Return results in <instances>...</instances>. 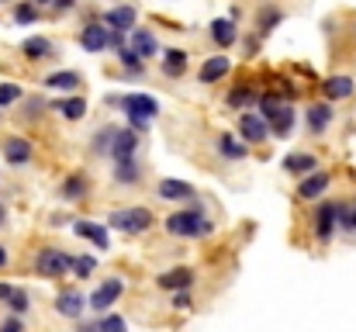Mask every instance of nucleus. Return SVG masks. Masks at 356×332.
I'll use <instances>...</instances> for the list:
<instances>
[{"mask_svg":"<svg viewBox=\"0 0 356 332\" xmlns=\"http://www.w3.org/2000/svg\"><path fill=\"white\" fill-rule=\"evenodd\" d=\"M163 228H166V235H173V239H204V235L215 232V221L201 212V205H194V208L173 212L170 219L163 221Z\"/></svg>","mask_w":356,"mask_h":332,"instance_id":"f257e3e1","label":"nucleus"},{"mask_svg":"<svg viewBox=\"0 0 356 332\" xmlns=\"http://www.w3.org/2000/svg\"><path fill=\"white\" fill-rule=\"evenodd\" d=\"M118 108H124V114H128V128H131V132H145L149 121L159 114V101H156L152 94H124Z\"/></svg>","mask_w":356,"mask_h":332,"instance_id":"f03ea898","label":"nucleus"},{"mask_svg":"<svg viewBox=\"0 0 356 332\" xmlns=\"http://www.w3.org/2000/svg\"><path fill=\"white\" fill-rule=\"evenodd\" d=\"M152 212L149 208H118V212H111L108 215V225L111 228H118L124 235H142V232H149L152 228Z\"/></svg>","mask_w":356,"mask_h":332,"instance_id":"7ed1b4c3","label":"nucleus"},{"mask_svg":"<svg viewBox=\"0 0 356 332\" xmlns=\"http://www.w3.org/2000/svg\"><path fill=\"white\" fill-rule=\"evenodd\" d=\"M35 274L45 277V280H63L70 274V256L63 249H56V246H45L35 256Z\"/></svg>","mask_w":356,"mask_h":332,"instance_id":"20e7f679","label":"nucleus"},{"mask_svg":"<svg viewBox=\"0 0 356 332\" xmlns=\"http://www.w3.org/2000/svg\"><path fill=\"white\" fill-rule=\"evenodd\" d=\"M121 291H124V280H121V277H104V284L87 298V308L97 312V315H104V312L121 298Z\"/></svg>","mask_w":356,"mask_h":332,"instance_id":"39448f33","label":"nucleus"},{"mask_svg":"<svg viewBox=\"0 0 356 332\" xmlns=\"http://www.w3.org/2000/svg\"><path fill=\"white\" fill-rule=\"evenodd\" d=\"M238 139H242L245 145H259V142L270 139V128H266V121H263L259 114L242 111V114H238Z\"/></svg>","mask_w":356,"mask_h":332,"instance_id":"423d86ee","label":"nucleus"},{"mask_svg":"<svg viewBox=\"0 0 356 332\" xmlns=\"http://www.w3.org/2000/svg\"><path fill=\"white\" fill-rule=\"evenodd\" d=\"M3 159H7V166L21 170V166H28V163L35 159V149H31V142H28L24 135H10V139L3 142Z\"/></svg>","mask_w":356,"mask_h":332,"instance_id":"0eeeda50","label":"nucleus"},{"mask_svg":"<svg viewBox=\"0 0 356 332\" xmlns=\"http://www.w3.org/2000/svg\"><path fill=\"white\" fill-rule=\"evenodd\" d=\"M52 308H56V315L80 322V315L87 312V298H83L80 291H73V287H70V291H59V294H56V305H52Z\"/></svg>","mask_w":356,"mask_h":332,"instance_id":"6e6552de","label":"nucleus"},{"mask_svg":"<svg viewBox=\"0 0 356 332\" xmlns=\"http://www.w3.org/2000/svg\"><path fill=\"white\" fill-rule=\"evenodd\" d=\"M56 42H49L45 35H31V38H24L21 42V56L28 59V63H45V59H56Z\"/></svg>","mask_w":356,"mask_h":332,"instance_id":"1a4fd4ad","label":"nucleus"},{"mask_svg":"<svg viewBox=\"0 0 356 332\" xmlns=\"http://www.w3.org/2000/svg\"><path fill=\"white\" fill-rule=\"evenodd\" d=\"M135 21H138V10L131 7V3H121V7H111V10H104V28H111V31H121V35H128L131 28H135Z\"/></svg>","mask_w":356,"mask_h":332,"instance_id":"9d476101","label":"nucleus"},{"mask_svg":"<svg viewBox=\"0 0 356 332\" xmlns=\"http://www.w3.org/2000/svg\"><path fill=\"white\" fill-rule=\"evenodd\" d=\"M111 177H115L118 187H138L142 177H145V166H142L135 156H131V159H118V163L111 166Z\"/></svg>","mask_w":356,"mask_h":332,"instance_id":"9b49d317","label":"nucleus"},{"mask_svg":"<svg viewBox=\"0 0 356 332\" xmlns=\"http://www.w3.org/2000/svg\"><path fill=\"white\" fill-rule=\"evenodd\" d=\"M80 45H83L87 52H104V49H111V31H108L104 24L90 21V24L80 28Z\"/></svg>","mask_w":356,"mask_h":332,"instance_id":"f8f14e48","label":"nucleus"},{"mask_svg":"<svg viewBox=\"0 0 356 332\" xmlns=\"http://www.w3.org/2000/svg\"><path fill=\"white\" fill-rule=\"evenodd\" d=\"M194 194H197V191H194L187 180L166 177V180L156 184V198H159V201H194Z\"/></svg>","mask_w":356,"mask_h":332,"instance_id":"ddd939ff","label":"nucleus"},{"mask_svg":"<svg viewBox=\"0 0 356 332\" xmlns=\"http://www.w3.org/2000/svg\"><path fill=\"white\" fill-rule=\"evenodd\" d=\"M305 118H308V132L312 135H325L329 125L336 121V111H332L329 101H318V104H312V108L305 111Z\"/></svg>","mask_w":356,"mask_h":332,"instance_id":"4468645a","label":"nucleus"},{"mask_svg":"<svg viewBox=\"0 0 356 332\" xmlns=\"http://www.w3.org/2000/svg\"><path fill=\"white\" fill-rule=\"evenodd\" d=\"M73 232L80 239H90L97 249H111V232L101 225V221H87V219H76L73 221Z\"/></svg>","mask_w":356,"mask_h":332,"instance_id":"2eb2a0df","label":"nucleus"},{"mask_svg":"<svg viewBox=\"0 0 356 332\" xmlns=\"http://www.w3.org/2000/svg\"><path fill=\"white\" fill-rule=\"evenodd\" d=\"M138 142H142V139H138V132H131V128H118L108 156H111L115 163H118V159H131V156L138 152Z\"/></svg>","mask_w":356,"mask_h":332,"instance_id":"dca6fc26","label":"nucleus"},{"mask_svg":"<svg viewBox=\"0 0 356 332\" xmlns=\"http://www.w3.org/2000/svg\"><path fill=\"white\" fill-rule=\"evenodd\" d=\"M194 277H197V274H194L191 267H177V270H170V274H159L156 284H159L163 291H173V294H177V291H191V287H194Z\"/></svg>","mask_w":356,"mask_h":332,"instance_id":"f3484780","label":"nucleus"},{"mask_svg":"<svg viewBox=\"0 0 356 332\" xmlns=\"http://www.w3.org/2000/svg\"><path fill=\"white\" fill-rule=\"evenodd\" d=\"M336 228H339V221H336V205L325 201V205L315 212V239H318V242H332Z\"/></svg>","mask_w":356,"mask_h":332,"instance_id":"a211bd4d","label":"nucleus"},{"mask_svg":"<svg viewBox=\"0 0 356 332\" xmlns=\"http://www.w3.org/2000/svg\"><path fill=\"white\" fill-rule=\"evenodd\" d=\"M128 49H135L142 59L159 56V42H156V35H152L149 28H131V31H128Z\"/></svg>","mask_w":356,"mask_h":332,"instance_id":"6ab92c4d","label":"nucleus"},{"mask_svg":"<svg viewBox=\"0 0 356 332\" xmlns=\"http://www.w3.org/2000/svg\"><path fill=\"white\" fill-rule=\"evenodd\" d=\"M329 184H332V177L315 170V173H308V177L298 184V198H301V201H318V198L329 191Z\"/></svg>","mask_w":356,"mask_h":332,"instance_id":"aec40b11","label":"nucleus"},{"mask_svg":"<svg viewBox=\"0 0 356 332\" xmlns=\"http://www.w3.org/2000/svg\"><path fill=\"white\" fill-rule=\"evenodd\" d=\"M59 198L63 201H83V198H90V180H87V173H70L63 184H59Z\"/></svg>","mask_w":356,"mask_h":332,"instance_id":"412c9836","label":"nucleus"},{"mask_svg":"<svg viewBox=\"0 0 356 332\" xmlns=\"http://www.w3.org/2000/svg\"><path fill=\"white\" fill-rule=\"evenodd\" d=\"M353 90H356V80L353 77H346V73L329 77V80L322 84V94H325L329 104H332V101H346V97H353Z\"/></svg>","mask_w":356,"mask_h":332,"instance_id":"4be33fe9","label":"nucleus"},{"mask_svg":"<svg viewBox=\"0 0 356 332\" xmlns=\"http://www.w3.org/2000/svg\"><path fill=\"white\" fill-rule=\"evenodd\" d=\"M208 35H211V42H215L218 49H229V45L238 42V28L232 17H215L211 28H208Z\"/></svg>","mask_w":356,"mask_h":332,"instance_id":"5701e85b","label":"nucleus"},{"mask_svg":"<svg viewBox=\"0 0 356 332\" xmlns=\"http://www.w3.org/2000/svg\"><path fill=\"white\" fill-rule=\"evenodd\" d=\"M229 70H232L229 56H211V59H204V66L197 70V80H201V84H218V80L229 77Z\"/></svg>","mask_w":356,"mask_h":332,"instance_id":"b1692460","label":"nucleus"},{"mask_svg":"<svg viewBox=\"0 0 356 332\" xmlns=\"http://www.w3.org/2000/svg\"><path fill=\"white\" fill-rule=\"evenodd\" d=\"M163 73L170 77V80H177V77H184L187 73V66H191V56L184 52V49H170V52H163Z\"/></svg>","mask_w":356,"mask_h":332,"instance_id":"393cba45","label":"nucleus"},{"mask_svg":"<svg viewBox=\"0 0 356 332\" xmlns=\"http://www.w3.org/2000/svg\"><path fill=\"white\" fill-rule=\"evenodd\" d=\"M315 166H318V156H312V152H291L284 159V170L291 177H308V173H315Z\"/></svg>","mask_w":356,"mask_h":332,"instance_id":"a878e982","label":"nucleus"},{"mask_svg":"<svg viewBox=\"0 0 356 332\" xmlns=\"http://www.w3.org/2000/svg\"><path fill=\"white\" fill-rule=\"evenodd\" d=\"M42 84H45V90H76L83 84V77L76 70H59V73H49Z\"/></svg>","mask_w":356,"mask_h":332,"instance_id":"bb28decb","label":"nucleus"},{"mask_svg":"<svg viewBox=\"0 0 356 332\" xmlns=\"http://www.w3.org/2000/svg\"><path fill=\"white\" fill-rule=\"evenodd\" d=\"M215 149H218L225 159H245V156H249V145H245L242 139H236V135H229V132H222V135L215 139Z\"/></svg>","mask_w":356,"mask_h":332,"instance_id":"cd10ccee","label":"nucleus"},{"mask_svg":"<svg viewBox=\"0 0 356 332\" xmlns=\"http://www.w3.org/2000/svg\"><path fill=\"white\" fill-rule=\"evenodd\" d=\"M256 104H259V118H263V121H266V128H270V125L280 118V111H284V104H287V101H280L277 94H263Z\"/></svg>","mask_w":356,"mask_h":332,"instance_id":"c85d7f7f","label":"nucleus"},{"mask_svg":"<svg viewBox=\"0 0 356 332\" xmlns=\"http://www.w3.org/2000/svg\"><path fill=\"white\" fill-rule=\"evenodd\" d=\"M56 111L66 118V121H80L87 114V101L83 97H66V101H56Z\"/></svg>","mask_w":356,"mask_h":332,"instance_id":"c756f323","label":"nucleus"},{"mask_svg":"<svg viewBox=\"0 0 356 332\" xmlns=\"http://www.w3.org/2000/svg\"><path fill=\"white\" fill-rule=\"evenodd\" d=\"M70 270L76 274V280H87V277H94V270H97V260H94V256H87V253H80V256H70Z\"/></svg>","mask_w":356,"mask_h":332,"instance_id":"7c9ffc66","label":"nucleus"},{"mask_svg":"<svg viewBox=\"0 0 356 332\" xmlns=\"http://www.w3.org/2000/svg\"><path fill=\"white\" fill-rule=\"evenodd\" d=\"M294 118H298V111L291 108V104H284V111H280V118L270 125V132L277 135V139H287L291 135V128H294Z\"/></svg>","mask_w":356,"mask_h":332,"instance_id":"2f4dec72","label":"nucleus"},{"mask_svg":"<svg viewBox=\"0 0 356 332\" xmlns=\"http://www.w3.org/2000/svg\"><path fill=\"white\" fill-rule=\"evenodd\" d=\"M280 21H284V10H280V7H263V10H259V28H256V31H259V35H270Z\"/></svg>","mask_w":356,"mask_h":332,"instance_id":"473e14b6","label":"nucleus"},{"mask_svg":"<svg viewBox=\"0 0 356 332\" xmlns=\"http://www.w3.org/2000/svg\"><path fill=\"white\" fill-rule=\"evenodd\" d=\"M115 132H118L115 125H104V128H101V132L94 135V142H90V149H94L97 156H108V152H111V142H115Z\"/></svg>","mask_w":356,"mask_h":332,"instance_id":"72a5a7b5","label":"nucleus"},{"mask_svg":"<svg viewBox=\"0 0 356 332\" xmlns=\"http://www.w3.org/2000/svg\"><path fill=\"white\" fill-rule=\"evenodd\" d=\"M3 305H7V312H10V315H24V312L31 308V298H28V291H24V287H14V291H10V298H7Z\"/></svg>","mask_w":356,"mask_h":332,"instance_id":"f704fd0d","label":"nucleus"},{"mask_svg":"<svg viewBox=\"0 0 356 332\" xmlns=\"http://www.w3.org/2000/svg\"><path fill=\"white\" fill-rule=\"evenodd\" d=\"M14 21H17V24H35V21H38L35 0H17V3H14Z\"/></svg>","mask_w":356,"mask_h":332,"instance_id":"c9c22d12","label":"nucleus"},{"mask_svg":"<svg viewBox=\"0 0 356 332\" xmlns=\"http://www.w3.org/2000/svg\"><path fill=\"white\" fill-rule=\"evenodd\" d=\"M252 101H259L252 87H236V90L229 94V108H236V111H245Z\"/></svg>","mask_w":356,"mask_h":332,"instance_id":"e433bc0d","label":"nucleus"},{"mask_svg":"<svg viewBox=\"0 0 356 332\" xmlns=\"http://www.w3.org/2000/svg\"><path fill=\"white\" fill-rule=\"evenodd\" d=\"M118 63H121V66H124V70H131V73L138 77V73H142V63H145V59H142V56H138L135 49H128V45H121V49H118Z\"/></svg>","mask_w":356,"mask_h":332,"instance_id":"4c0bfd02","label":"nucleus"},{"mask_svg":"<svg viewBox=\"0 0 356 332\" xmlns=\"http://www.w3.org/2000/svg\"><path fill=\"white\" fill-rule=\"evenodd\" d=\"M17 101H24L21 84H0V111L10 108V104H17Z\"/></svg>","mask_w":356,"mask_h":332,"instance_id":"58836bf2","label":"nucleus"},{"mask_svg":"<svg viewBox=\"0 0 356 332\" xmlns=\"http://www.w3.org/2000/svg\"><path fill=\"white\" fill-rule=\"evenodd\" d=\"M97 332H128V326H124V319H121V315H101Z\"/></svg>","mask_w":356,"mask_h":332,"instance_id":"ea45409f","label":"nucleus"},{"mask_svg":"<svg viewBox=\"0 0 356 332\" xmlns=\"http://www.w3.org/2000/svg\"><path fill=\"white\" fill-rule=\"evenodd\" d=\"M42 111H45V101H42V97H28V101H24V121H38Z\"/></svg>","mask_w":356,"mask_h":332,"instance_id":"a19ab883","label":"nucleus"},{"mask_svg":"<svg viewBox=\"0 0 356 332\" xmlns=\"http://www.w3.org/2000/svg\"><path fill=\"white\" fill-rule=\"evenodd\" d=\"M0 332H24V322H21V315H7V319L0 322Z\"/></svg>","mask_w":356,"mask_h":332,"instance_id":"79ce46f5","label":"nucleus"},{"mask_svg":"<svg viewBox=\"0 0 356 332\" xmlns=\"http://www.w3.org/2000/svg\"><path fill=\"white\" fill-rule=\"evenodd\" d=\"M191 305H194V301H191V291H177V294H173V308H177V312H187Z\"/></svg>","mask_w":356,"mask_h":332,"instance_id":"37998d69","label":"nucleus"},{"mask_svg":"<svg viewBox=\"0 0 356 332\" xmlns=\"http://www.w3.org/2000/svg\"><path fill=\"white\" fill-rule=\"evenodd\" d=\"M52 7L63 14V10H73V7H76V0H52Z\"/></svg>","mask_w":356,"mask_h":332,"instance_id":"c03bdc74","label":"nucleus"},{"mask_svg":"<svg viewBox=\"0 0 356 332\" xmlns=\"http://www.w3.org/2000/svg\"><path fill=\"white\" fill-rule=\"evenodd\" d=\"M7 263H10V253H7V246H3V242H0V270H3V267H7Z\"/></svg>","mask_w":356,"mask_h":332,"instance_id":"a18cd8bd","label":"nucleus"},{"mask_svg":"<svg viewBox=\"0 0 356 332\" xmlns=\"http://www.w3.org/2000/svg\"><path fill=\"white\" fill-rule=\"evenodd\" d=\"M76 332H97V322H76Z\"/></svg>","mask_w":356,"mask_h":332,"instance_id":"49530a36","label":"nucleus"},{"mask_svg":"<svg viewBox=\"0 0 356 332\" xmlns=\"http://www.w3.org/2000/svg\"><path fill=\"white\" fill-rule=\"evenodd\" d=\"M10 291H14V287H10V284H0V305H3V301H7V298H10Z\"/></svg>","mask_w":356,"mask_h":332,"instance_id":"de8ad7c7","label":"nucleus"},{"mask_svg":"<svg viewBox=\"0 0 356 332\" xmlns=\"http://www.w3.org/2000/svg\"><path fill=\"white\" fill-rule=\"evenodd\" d=\"M7 225V208H3V201H0V228Z\"/></svg>","mask_w":356,"mask_h":332,"instance_id":"09e8293b","label":"nucleus"},{"mask_svg":"<svg viewBox=\"0 0 356 332\" xmlns=\"http://www.w3.org/2000/svg\"><path fill=\"white\" fill-rule=\"evenodd\" d=\"M350 232H356V201H353V219H350Z\"/></svg>","mask_w":356,"mask_h":332,"instance_id":"8fccbe9b","label":"nucleus"},{"mask_svg":"<svg viewBox=\"0 0 356 332\" xmlns=\"http://www.w3.org/2000/svg\"><path fill=\"white\" fill-rule=\"evenodd\" d=\"M35 7H52V0H35Z\"/></svg>","mask_w":356,"mask_h":332,"instance_id":"3c124183","label":"nucleus"},{"mask_svg":"<svg viewBox=\"0 0 356 332\" xmlns=\"http://www.w3.org/2000/svg\"><path fill=\"white\" fill-rule=\"evenodd\" d=\"M0 3H3V0H0Z\"/></svg>","mask_w":356,"mask_h":332,"instance_id":"603ef678","label":"nucleus"}]
</instances>
